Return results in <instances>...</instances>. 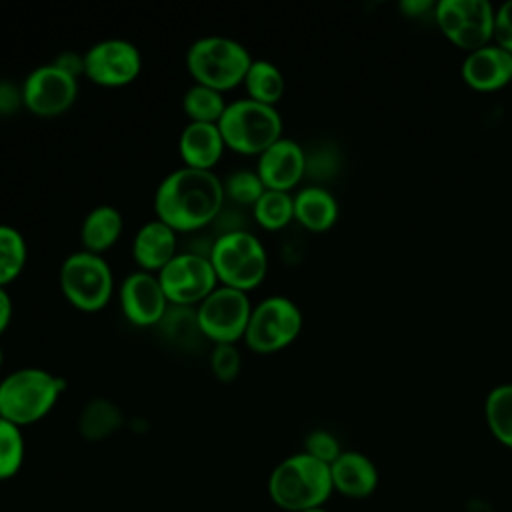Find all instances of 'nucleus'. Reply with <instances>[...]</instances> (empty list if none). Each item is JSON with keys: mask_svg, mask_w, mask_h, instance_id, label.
Returning a JSON list of instances; mask_svg holds the SVG:
<instances>
[{"mask_svg": "<svg viewBox=\"0 0 512 512\" xmlns=\"http://www.w3.org/2000/svg\"><path fill=\"white\" fill-rule=\"evenodd\" d=\"M66 390V380L38 366L16 368L0 380V416L20 428L44 420Z\"/></svg>", "mask_w": 512, "mask_h": 512, "instance_id": "obj_3", "label": "nucleus"}, {"mask_svg": "<svg viewBox=\"0 0 512 512\" xmlns=\"http://www.w3.org/2000/svg\"><path fill=\"white\" fill-rule=\"evenodd\" d=\"M124 426L122 408L104 396L90 398L78 414V432L88 442H100L114 436Z\"/></svg>", "mask_w": 512, "mask_h": 512, "instance_id": "obj_22", "label": "nucleus"}, {"mask_svg": "<svg viewBox=\"0 0 512 512\" xmlns=\"http://www.w3.org/2000/svg\"><path fill=\"white\" fill-rule=\"evenodd\" d=\"M118 300L124 318L136 328L158 326L170 306L158 276L144 270H134L122 280Z\"/></svg>", "mask_w": 512, "mask_h": 512, "instance_id": "obj_14", "label": "nucleus"}, {"mask_svg": "<svg viewBox=\"0 0 512 512\" xmlns=\"http://www.w3.org/2000/svg\"><path fill=\"white\" fill-rule=\"evenodd\" d=\"M122 230V212L112 204H98L84 216L80 224L82 250L102 256L120 240Z\"/></svg>", "mask_w": 512, "mask_h": 512, "instance_id": "obj_21", "label": "nucleus"}, {"mask_svg": "<svg viewBox=\"0 0 512 512\" xmlns=\"http://www.w3.org/2000/svg\"><path fill=\"white\" fill-rule=\"evenodd\" d=\"M430 8H434V4L430 0H406L400 4V10L408 16H420Z\"/></svg>", "mask_w": 512, "mask_h": 512, "instance_id": "obj_37", "label": "nucleus"}, {"mask_svg": "<svg viewBox=\"0 0 512 512\" xmlns=\"http://www.w3.org/2000/svg\"><path fill=\"white\" fill-rule=\"evenodd\" d=\"M210 372L216 380L228 384L238 378L242 368V354L236 344H214L208 356Z\"/></svg>", "mask_w": 512, "mask_h": 512, "instance_id": "obj_31", "label": "nucleus"}, {"mask_svg": "<svg viewBox=\"0 0 512 512\" xmlns=\"http://www.w3.org/2000/svg\"><path fill=\"white\" fill-rule=\"evenodd\" d=\"M162 336H166L172 344L190 346L198 340H204L198 320H196V306H174L170 304L164 318L158 324Z\"/></svg>", "mask_w": 512, "mask_h": 512, "instance_id": "obj_28", "label": "nucleus"}, {"mask_svg": "<svg viewBox=\"0 0 512 512\" xmlns=\"http://www.w3.org/2000/svg\"><path fill=\"white\" fill-rule=\"evenodd\" d=\"M12 314H14L12 296H10L8 288H2V286H0V334H4L6 328L10 326Z\"/></svg>", "mask_w": 512, "mask_h": 512, "instance_id": "obj_36", "label": "nucleus"}, {"mask_svg": "<svg viewBox=\"0 0 512 512\" xmlns=\"http://www.w3.org/2000/svg\"><path fill=\"white\" fill-rule=\"evenodd\" d=\"M302 312L288 296H266L252 306L244 344L254 354H274L290 346L302 330Z\"/></svg>", "mask_w": 512, "mask_h": 512, "instance_id": "obj_8", "label": "nucleus"}, {"mask_svg": "<svg viewBox=\"0 0 512 512\" xmlns=\"http://www.w3.org/2000/svg\"><path fill=\"white\" fill-rule=\"evenodd\" d=\"M22 106V92L14 84L0 80V114H12Z\"/></svg>", "mask_w": 512, "mask_h": 512, "instance_id": "obj_34", "label": "nucleus"}, {"mask_svg": "<svg viewBox=\"0 0 512 512\" xmlns=\"http://www.w3.org/2000/svg\"><path fill=\"white\" fill-rule=\"evenodd\" d=\"M252 60L244 44L218 34L202 36L186 50V70L194 84L214 88L222 94L242 86Z\"/></svg>", "mask_w": 512, "mask_h": 512, "instance_id": "obj_5", "label": "nucleus"}, {"mask_svg": "<svg viewBox=\"0 0 512 512\" xmlns=\"http://www.w3.org/2000/svg\"><path fill=\"white\" fill-rule=\"evenodd\" d=\"M494 44L512 54V0L494 8Z\"/></svg>", "mask_w": 512, "mask_h": 512, "instance_id": "obj_33", "label": "nucleus"}, {"mask_svg": "<svg viewBox=\"0 0 512 512\" xmlns=\"http://www.w3.org/2000/svg\"><path fill=\"white\" fill-rule=\"evenodd\" d=\"M142 72V54L124 38H106L84 52V78L102 88L132 84Z\"/></svg>", "mask_w": 512, "mask_h": 512, "instance_id": "obj_13", "label": "nucleus"}, {"mask_svg": "<svg viewBox=\"0 0 512 512\" xmlns=\"http://www.w3.org/2000/svg\"><path fill=\"white\" fill-rule=\"evenodd\" d=\"M304 512H328L324 506H318V508H310V510H304Z\"/></svg>", "mask_w": 512, "mask_h": 512, "instance_id": "obj_38", "label": "nucleus"}, {"mask_svg": "<svg viewBox=\"0 0 512 512\" xmlns=\"http://www.w3.org/2000/svg\"><path fill=\"white\" fill-rule=\"evenodd\" d=\"M432 12L440 32L466 52L492 42L494 6L488 0H440Z\"/></svg>", "mask_w": 512, "mask_h": 512, "instance_id": "obj_10", "label": "nucleus"}, {"mask_svg": "<svg viewBox=\"0 0 512 512\" xmlns=\"http://www.w3.org/2000/svg\"><path fill=\"white\" fill-rule=\"evenodd\" d=\"M254 170L266 190L292 192L306 174V152L296 140L282 136L256 158Z\"/></svg>", "mask_w": 512, "mask_h": 512, "instance_id": "obj_15", "label": "nucleus"}, {"mask_svg": "<svg viewBox=\"0 0 512 512\" xmlns=\"http://www.w3.org/2000/svg\"><path fill=\"white\" fill-rule=\"evenodd\" d=\"M28 244L24 234L10 226L0 224V286L12 284L26 268Z\"/></svg>", "mask_w": 512, "mask_h": 512, "instance_id": "obj_26", "label": "nucleus"}, {"mask_svg": "<svg viewBox=\"0 0 512 512\" xmlns=\"http://www.w3.org/2000/svg\"><path fill=\"white\" fill-rule=\"evenodd\" d=\"M26 458V440L20 426L0 416V482L14 478Z\"/></svg>", "mask_w": 512, "mask_h": 512, "instance_id": "obj_29", "label": "nucleus"}, {"mask_svg": "<svg viewBox=\"0 0 512 512\" xmlns=\"http://www.w3.org/2000/svg\"><path fill=\"white\" fill-rule=\"evenodd\" d=\"M222 178L214 170L180 166L168 172L154 192V214L174 232H198L218 220L224 208Z\"/></svg>", "mask_w": 512, "mask_h": 512, "instance_id": "obj_1", "label": "nucleus"}, {"mask_svg": "<svg viewBox=\"0 0 512 512\" xmlns=\"http://www.w3.org/2000/svg\"><path fill=\"white\" fill-rule=\"evenodd\" d=\"M460 74L462 80L474 90H498L512 80V54L490 42L466 54Z\"/></svg>", "mask_w": 512, "mask_h": 512, "instance_id": "obj_16", "label": "nucleus"}, {"mask_svg": "<svg viewBox=\"0 0 512 512\" xmlns=\"http://www.w3.org/2000/svg\"><path fill=\"white\" fill-rule=\"evenodd\" d=\"M160 286L174 306H198L218 284L204 252L182 250L158 274Z\"/></svg>", "mask_w": 512, "mask_h": 512, "instance_id": "obj_11", "label": "nucleus"}, {"mask_svg": "<svg viewBox=\"0 0 512 512\" xmlns=\"http://www.w3.org/2000/svg\"><path fill=\"white\" fill-rule=\"evenodd\" d=\"M242 86L246 90V98L266 106H276L284 96L286 80L274 62L254 58Z\"/></svg>", "mask_w": 512, "mask_h": 512, "instance_id": "obj_23", "label": "nucleus"}, {"mask_svg": "<svg viewBox=\"0 0 512 512\" xmlns=\"http://www.w3.org/2000/svg\"><path fill=\"white\" fill-rule=\"evenodd\" d=\"M282 126V116L276 106H266L246 96L228 102L218 120L226 148L256 158L282 138Z\"/></svg>", "mask_w": 512, "mask_h": 512, "instance_id": "obj_6", "label": "nucleus"}, {"mask_svg": "<svg viewBox=\"0 0 512 512\" xmlns=\"http://www.w3.org/2000/svg\"><path fill=\"white\" fill-rule=\"evenodd\" d=\"M252 306L254 304L246 292L216 286L196 306V320L204 340L212 344H236L242 340Z\"/></svg>", "mask_w": 512, "mask_h": 512, "instance_id": "obj_9", "label": "nucleus"}, {"mask_svg": "<svg viewBox=\"0 0 512 512\" xmlns=\"http://www.w3.org/2000/svg\"><path fill=\"white\" fill-rule=\"evenodd\" d=\"M226 150L218 124L188 122L178 136V154L182 166L196 170H214Z\"/></svg>", "mask_w": 512, "mask_h": 512, "instance_id": "obj_19", "label": "nucleus"}, {"mask_svg": "<svg viewBox=\"0 0 512 512\" xmlns=\"http://www.w3.org/2000/svg\"><path fill=\"white\" fill-rule=\"evenodd\" d=\"M58 284L66 302L86 314L104 310L114 294V274L104 256L76 250L64 258Z\"/></svg>", "mask_w": 512, "mask_h": 512, "instance_id": "obj_7", "label": "nucleus"}, {"mask_svg": "<svg viewBox=\"0 0 512 512\" xmlns=\"http://www.w3.org/2000/svg\"><path fill=\"white\" fill-rule=\"evenodd\" d=\"M332 494L330 466L304 450L280 460L268 476V496L284 512H304L324 506Z\"/></svg>", "mask_w": 512, "mask_h": 512, "instance_id": "obj_2", "label": "nucleus"}, {"mask_svg": "<svg viewBox=\"0 0 512 512\" xmlns=\"http://www.w3.org/2000/svg\"><path fill=\"white\" fill-rule=\"evenodd\" d=\"M224 198L236 206H254V202L264 194V184L256 170H234L224 180Z\"/></svg>", "mask_w": 512, "mask_h": 512, "instance_id": "obj_30", "label": "nucleus"}, {"mask_svg": "<svg viewBox=\"0 0 512 512\" xmlns=\"http://www.w3.org/2000/svg\"><path fill=\"white\" fill-rule=\"evenodd\" d=\"M178 232L154 218L144 222L132 238V258L138 270L158 274L178 254Z\"/></svg>", "mask_w": 512, "mask_h": 512, "instance_id": "obj_18", "label": "nucleus"}, {"mask_svg": "<svg viewBox=\"0 0 512 512\" xmlns=\"http://www.w3.org/2000/svg\"><path fill=\"white\" fill-rule=\"evenodd\" d=\"M2 364H4V352H2V346H0V370H2Z\"/></svg>", "mask_w": 512, "mask_h": 512, "instance_id": "obj_39", "label": "nucleus"}, {"mask_svg": "<svg viewBox=\"0 0 512 512\" xmlns=\"http://www.w3.org/2000/svg\"><path fill=\"white\" fill-rule=\"evenodd\" d=\"M304 452L330 466L342 454V446H340L338 438L330 430L316 428V430L306 434V438H304Z\"/></svg>", "mask_w": 512, "mask_h": 512, "instance_id": "obj_32", "label": "nucleus"}, {"mask_svg": "<svg viewBox=\"0 0 512 512\" xmlns=\"http://www.w3.org/2000/svg\"><path fill=\"white\" fill-rule=\"evenodd\" d=\"M332 488L344 498L362 500L378 488V468L370 456L358 450H342V454L330 464Z\"/></svg>", "mask_w": 512, "mask_h": 512, "instance_id": "obj_17", "label": "nucleus"}, {"mask_svg": "<svg viewBox=\"0 0 512 512\" xmlns=\"http://www.w3.org/2000/svg\"><path fill=\"white\" fill-rule=\"evenodd\" d=\"M226 104L228 102L224 100L222 92L202 84H192L182 96V110L188 122L218 124L226 110Z\"/></svg>", "mask_w": 512, "mask_h": 512, "instance_id": "obj_27", "label": "nucleus"}, {"mask_svg": "<svg viewBox=\"0 0 512 512\" xmlns=\"http://www.w3.org/2000/svg\"><path fill=\"white\" fill-rule=\"evenodd\" d=\"M252 220L268 232H278L294 220V194L280 190H264L254 202Z\"/></svg>", "mask_w": 512, "mask_h": 512, "instance_id": "obj_25", "label": "nucleus"}, {"mask_svg": "<svg viewBox=\"0 0 512 512\" xmlns=\"http://www.w3.org/2000/svg\"><path fill=\"white\" fill-rule=\"evenodd\" d=\"M294 220L310 232H326L338 220V200L324 186H304L294 194Z\"/></svg>", "mask_w": 512, "mask_h": 512, "instance_id": "obj_20", "label": "nucleus"}, {"mask_svg": "<svg viewBox=\"0 0 512 512\" xmlns=\"http://www.w3.org/2000/svg\"><path fill=\"white\" fill-rule=\"evenodd\" d=\"M22 106L38 118H56L68 112L78 98V78L60 70L54 62L30 70L20 84Z\"/></svg>", "mask_w": 512, "mask_h": 512, "instance_id": "obj_12", "label": "nucleus"}, {"mask_svg": "<svg viewBox=\"0 0 512 512\" xmlns=\"http://www.w3.org/2000/svg\"><path fill=\"white\" fill-rule=\"evenodd\" d=\"M484 420L490 434L506 448H512V382L490 388L484 398Z\"/></svg>", "mask_w": 512, "mask_h": 512, "instance_id": "obj_24", "label": "nucleus"}, {"mask_svg": "<svg viewBox=\"0 0 512 512\" xmlns=\"http://www.w3.org/2000/svg\"><path fill=\"white\" fill-rule=\"evenodd\" d=\"M54 64L64 70L66 74L80 78L84 76V54H76V52H62L56 56Z\"/></svg>", "mask_w": 512, "mask_h": 512, "instance_id": "obj_35", "label": "nucleus"}, {"mask_svg": "<svg viewBox=\"0 0 512 512\" xmlns=\"http://www.w3.org/2000/svg\"><path fill=\"white\" fill-rule=\"evenodd\" d=\"M208 260L220 286L246 294L258 288L268 272V252L262 240L246 228L220 232L208 248Z\"/></svg>", "mask_w": 512, "mask_h": 512, "instance_id": "obj_4", "label": "nucleus"}]
</instances>
